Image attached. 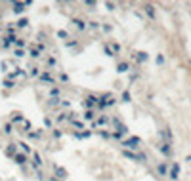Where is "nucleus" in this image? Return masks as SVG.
<instances>
[{
    "instance_id": "obj_35",
    "label": "nucleus",
    "mask_w": 191,
    "mask_h": 181,
    "mask_svg": "<svg viewBox=\"0 0 191 181\" xmlns=\"http://www.w3.org/2000/svg\"><path fill=\"white\" fill-rule=\"evenodd\" d=\"M63 120H67V114H59L58 116V122H63Z\"/></svg>"
},
{
    "instance_id": "obj_18",
    "label": "nucleus",
    "mask_w": 191,
    "mask_h": 181,
    "mask_svg": "<svg viewBox=\"0 0 191 181\" xmlns=\"http://www.w3.org/2000/svg\"><path fill=\"white\" fill-rule=\"evenodd\" d=\"M55 174L61 175V179H63V177H67V172H65L63 168H59V166H55Z\"/></svg>"
},
{
    "instance_id": "obj_13",
    "label": "nucleus",
    "mask_w": 191,
    "mask_h": 181,
    "mask_svg": "<svg viewBox=\"0 0 191 181\" xmlns=\"http://www.w3.org/2000/svg\"><path fill=\"white\" fill-rule=\"evenodd\" d=\"M15 46H17V50H23V48H25V40L23 38H15Z\"/></svg>"
},
{
    "instance_id": "obj_11",
    "label": "nucleus",
    "mask_w": 191,
    "mask_h": 181,
    "mask_svg": "<svg viewBox=\"0 0 191 181\" xmlns=\"http://www.w3.org/2000/svg\"><path fill=\"white\" fill-rule=\"evenodd\" d=\"M14 160H15V164H25L27 162V155H15Z\"/></svg>"
},
{
    "instance_id": "obj_27",
    "label": "nucleus",
    "mask_w": 191,
    "mask_h": 181,
    "mask_svg": "<svg viewBox=\"0 0 191 181\" xmlns=\"http://www.w3.org/2000/svg\"><path fill=\"white\" fill-rule=\"evenodd\" d=\"M14 55L15 57H25V52L23 50H14Z\"/></svg>"
},
{
    "instance_id": "obj_9",
    "label": "nucleus",
    "mask_w": 191,
    "mask_h": 181,
    "mask_svg": "<svg viewBox=\"0 0 191 181\" xmlns=\"http://www.w3.org/2000/svg\"><path fill=\"white\" fill-rule=\"evenodd\" d=\"M40 164H42V160H40V155H38V152H32V166L38 168Z\"/></svg>"
},
{
    "instance_id": "obj_25",
    "label": "nucleus",
    "mask_w": 191,
    "mask_h": 181,
    "mask_svg": "<svg viewBox=\"0 0 191 181\" xmlns=\"http://www.w3.org/2000/svg\"><path fill=\"white\" fill-rule=\"evenodd\" d=\"M161 151L164 152V155H170V145H168V143H164V145L161 147Z\"/></svg>"
},
{
    "instance_id": "obj_32",
    "label": "nucleus",
    "mask_w": 191,
    "mask_h": 181,
    "mask_svg": "<svg viewBox=\"0 0 191 181\" xmlns=\"http://www.w3.org/2000/svg\"><path fill=\"white\" fill-rule=\"evenodd\" d=\"M4 132H6V134H12V124H6V126H4Z\"/></svg>"
},
{
    "instance_id": "obj_36",
    "label": "nucleus",
    "mask_w": 191,
    "mask_h": 181,
    "mask_svg": "<svg viewBox=\"0 0 191 181\" xmlns=\"http://www.w3.org/2000/svg\"><path fill=\"white\" fill-rule=\"evenodd\" d=\"M123 99H124V101H130V94H128V92H124V94H123Z\"/></svg>"
},
{
    "instance_id": "obj_26",
    "label": "nucleus",
    "mask_w": 191,
    "mask_h": 181,
    "mask_svg": "<svg viewBox=\"0 0 191 181\" xmlns=\"http://www.w3.org/2000/svg\"><path fill=\"white\" fill-rule=\"evenodd\" d=\"M29 74H31V76H40V72H38V67H32V69L29 71Z\"/></svg>"
},
{
    "instance_id": "obj_16",
    "label": "nucleus",
    "mask_w": 191,
    "mask_h": 181,
    "mask_svg": "<svg viewBox=\"0 0 191 181\" xmlns=\"http://www.w3.org/2000/svg\"><path fill=\"white\" fill-rule=\"evenodd\" d=\"M107 122H109L107 116H101V118H97V120H96V126H105Z\"/></svg>"
},
{
    "instance_id": "obj_29",
    "label": "nucleus",
    "mask_w": 191,
    "mask_h": 181,
    "mask_svg": "<svg viewBox=\"0 0 191 181\" xmlns=\"http://www.w3.org/2000/svg\"><path fill=\"white\" fill-rule=\"evenodd\" d=\"M12 86H14V80H10V78L4 80V88H12Z\"/></svg>"
},
{
    "instance_id": "obj_7",
    "label": "nucleus",
    "mask_w": 191,
    "mask_h": 181,
    "mask_svg": "<svg viewBox=\"0 0 191 181\" xmlns=\"http://www.w3.org/2000/svg\"><path fill=\"white\" fill-rule=\"evenodd\" d=\"M178 175H180V166H178V164H172V170H170V177H172V179H178Z\"/></svg>"
},
{
    "instance_id": "obj_5",
    "label": "nucleus",
    "mask_w": 191,
    "mask_h": 181,
    "mask_svg": "<svg viewBox=\"0 0 191 181\" xmlns=\"http://www.w3.org/2000/svg\"><path fill=\"white\" fill-rule=\"evenodd\" d=\"M38 78L42 80V82H50V84L54 82V76H52L50 72H40V76H38Z\"/></svg>"
},
{
    "instance_id": "obj_22",
    "label": "nucleus",
    "mask_w": 191,
    "mask_h": 181,
    "mask_svg": "<svg viewBox=\"0 0 191 181\" xmlns=\"http://www.w3.org/2000/svg\"><path fill=\"white\" fill-rule=\"evenodd\" d=\"M145 11H147L149 17H155V11H153V6H145Z\"/></svg>"
},
{
    "instance_id": "obj_1",
    "label": "nucleus",
    "mask_w": 191,
    "mask_h": 181,
    "mask_svg": "<svg viewBox=\"0 0 191 181\" xmlns=\"http://www.w3.org/2000/svg\"><path fill=\"white\" fill-rule=\"evenodd\" d=\"M82 105L86 107V111H92V107L97 105V97H94V95H88V97H84Z\"/></svg>"
},
{
    "instance_id": "obj_21",
    "label": "nucleus",
    "mask_w": 191,
    "mask_h": 181,
    "mask_svg": "<svg viewBox=\"0 0 191 181\" xmlns=\"http://www.w3.org/2000/svg\"><path fill=\"white\" fill-rule=\"evenodd\" d=\"M15 145H8V155H12V156H15Z\"/></svg>"
},
{
    "instance_id": "obj_20",
    "label": "nucleus",
    "mask_w": 191,
    "mask_h": 181,
    "mask_svg": "<svg viewBox=\"0 0 191 181\" xmlns=\"http://www.w3.org/2000/svg\"><path fill=\"white\" fill-rule=\"evenodd\" d=\"M166 172H168L166 164H161V166H159V174H161V175H166Z\"/></svg>"
},
{
    "instance_id": "obj_19",
    "label": "nucleus",
    "mask_w": 191,
    "mask_h": 181,
    "mask_svg": "<svg viewBox=\"0 0 191 181\" xmlns=\"http://www.w3.org/2000/svg\"><path fill=\"white\" fill-rule=\"evenodd\" d=\"M27 25H29V19H19V21H17V27H19V29H25Z\"/></svg>"
},
{
    "instance_id": "obj_12",
    "label": "nucleus",
    "mask_w": 191,
    "mask_h": 181,
    "mask_svg": "<svg viewBox=\"0 0 191 181\" xmlns=\"http://www.w3.org/2000/svg\"><path fill=\"white\" fill-rule=\"evenodd\" d=\"M136 59H138L140 63L147 61V54H145V52H140V54H136Z\"/></svg>"
},
{
    "instance_id": "obj_4",
    "label": "nucleus",
    "mask_w": 191,
    "mask_h": 181,
    "mask_svg": "<svg viewBox=\"0 0 191 181\" xmlns=\"http://www.w3.org/2000/svg\"><path fill=\"white\" fill-rule=\"evenodd\" d=\"M123 155L126 156V158L134 160V162H136V160H140V162H143V160H145V156H143V155H134V152H130V151H123Z\"/></svg>"
},
{
    "instance_id": "obj_23",
    "label": "nucleus",
    "mask_w": 191,
    "mask_h": 181,
    "mask_svg": "<svg viewBox=\"0 0 191 181\" xmlns=\"http://www.w3.org/2000/svg\"><path fill=\"white\" fill-rule=\"evenodd\" d=\"M111 50H113V52H115V54H119V52H120V44H117V42H113V44H111Z\"/></svg>"
},
{
    "instance_id": "obj_17",
    "label": "nucleus",
    "mask_w": 191,
    "mask_h": 181,
    "mask_svg": "<svg viewBox=\"0 0 191 181\" xmlns=\"http://www.w3.org/2000/svg\"><path fill=\"white\" fill-rule=\"evenodd\" d=\"M82 118H84V120H94V111H86V112L82 114Z\"/></svg>"
},
{
    "instance_id": "obj_10",
    "label": "nucleus",
    "mask_w": 191,
    "mask_h": 181,
    "mask_svg": "<svg viewBox=\"0 0 191 181\" xmlns=\"http://www.w3.org/2000/svg\"><path fill=\"white\" fill-rule=\"evenodd\" d=\"M128 69H130V65H128L126 61H120L119 65H117V71H119V72H126Z\"/></svg>"
},
{
    "instance_id": "obj_6",
    "label": "nucleus",
    "mask_w": 191,
    "mask_h": 181,
    "mask_svg": "<svg viewBox=\"0 0 191 181\" xmlns=\"http://www.w3.org/2000/svg\"><path fill=\"white\" fill-rule=\"evenodd\" d=\"M73 25H75V27H76V29H79V31H84V29H86V23H84L82 19H76V17L73 19Z\"/></svg>"
},
{
    "instance_id": "obj_39",
    "label": "nucleus",
    "mask_w": 191,
    "mask_h": 181,
    "mask_svg": "<svg viewBox=\"0 0 191 181\" xmlns=\"http://www.w3.org/2000/svg\"><path fill=\"white\" fill-rule=\"evenodd\" d=\"M187 160H189V162H191V155H189V156H187Z\"/></svg>"
},
{
    "instance_id": "obj_3",
    "label": "nucleus",
    "mask_w": 191,
    "mask_h": 181,
    "mask_svg": "<svg viewBox=\"0 0 191 181\" xmlns=\"http://www.w3.org/2000/svg\"><path fill=\"white\" fill-rule=\"evenodd\" d=\"M138 145H140V137H130L126 141H123V147L126 149H138Z\"/></svg>"
},
{
    "instance_id": "obj_33",
    "label": "nucleus",
    "mask_w": 191,
    "mask_h": 181,
    "mask_svg": "<svg viewBox=\"0 0 191 181\" xmlns=\"http://www.w3.org/2000/svg\"><path fill=\"white\" fill-rule=\"evenodd\" d=\"M88 25H90L92 29H97V27H99V23H97V21H90V23H88Z\"/></svg>"
},
{
    "instance_id": "obj_38",
    "label": "nucleus",
    "mask_w": 191,
    "mask_h": 181,
    "mask_svg": "<svg viewBox=\"0 0 191 181\" xmlns=\"http://www.w3.org/2000/svg\"><path fill=\"white\" fill-rule=\"evenodd\" d=\"M99 135H101V137H105V139H107V137H111V135H109L107 132H99Z\"/></svg>"
},
{
    "instance_id": "obj_14",
    "label": "nucleus",
    "mask_w": 191,
    "mask_h": 181,
    "mask_svg": "<svg viewBox=\"0 0 191 181\" xmlns=\"http://www.w3.org/2000/svg\"><path fill=\"white\" fill-rule=\"evenodd\" d=\"M50 95H52V99H59V88H52Z\"/></svg>"
},
{
    "instance_id": "obj_8",
    "label": "nucleus",
    "mask_w": 191,
    "mask_h": 181,
    "mask_svg": "<svg viewBox=\"0 0 191 181\" xmlns=\"http://www.w3.org/2000/svg\"><path fill=\"white\" fill-rule=\"evenodd\" d=\"M23 74H25V71H23V69H15L14 72H10V74H8V78L14 80V78H17V76H23Z\"/></svg>"
},
{
    "instance_id": "obj_31",
    "label": "nucleus",
    "mask_w": 191,
    "mask_h": 181,
    "mask_svg": "<svg viewBox=\"0 0 191 181\" xmlns=\"http://www.w3.org/2000/svg\"><path fill=\"white\" fill-rule=\"evenodd\" d=\"M12 122H25V120H23V116H12Z\"/></svg>"
},
{
    "instance_id": "obj_28",
    "label": "nucleus",
    "mask_w": 191,
    "mask_h": 181,
    "mask_svg": "<svg viewBox=\"0 0 191 181\" xmlns=\"http://www.w3.org/2000/svg\"><path fill=\"white\" fill-rule=\"evenodd\" d=\"M19 147H21L23 151L27 152V155H29V152H31V149H29V145H27V143H23V141H21V143H19Z\"/></svg>"
},
{
    "instance_id": "obj_15",
    "label": "nucleus",
    "mask_w": 191,
    "mask_h": 181,
    "mask_svg": "<svg viewBox=\"0 0 191 181\" xmlns=\"http://www.w3.org/2000/svg\"><path fill=\"white\" fill-rule=\"evenodd\" d=\"M103 50H105V54H107L109 57H115V52L111 50V46H109V44H105V46H103Z\"/></svg>"
},
{
    "instance_id": "obj_37",
    "label": "nucleus",
    "mask_w": 191,
    "mask_h": 181,
    "mask_svg": "<svg viewBox=\"0 0 191 181\" xmlns=\"http://www.w3.org/2000/svg\"><path fill=\"white\" fill-rule=\"evenodd\" d=\"M113 137H115V139H120V137H123V134H119V132H113Z\"/></svg>"
},
{
    "instance_id": "obj_34",
    "label": "nucleus",
    "mask_w": 191,
    "mask_h": 181,
    "mask_svg": "<svg viewBox=\"0 0 191 181\" xmlns=\"http://www.w3.org/2000/svg\"><path fill=\"white\" fill-rule=\"evenodd\" d=\"M29 137H31V139H38V137H40V134H35V132H31Z\"/></svg>"
},
{
    "instance_id": "obj_24",
    "label": "nucleus",
    "mask_w": 191,
    "mask_h": 181,
    "mask_svg": "<svg viewBox=\"0 0 191 181\" xmlns=\"http://www.w3.org/2000/svg\"><path fill=\"white\" fill-rule=\"evenodd\" d=\"M31 57L38 59V57H42V55H40V52H38V50H36V48H35V50H31Z\"/></svg>"
},
{
    "instance_id": "obj_2",
    "label": "nucleus",
    "mask_w": 191,
    "mask_h": 181,
    "mask_svg": "<svg viewBox=\"0 0 191 181\" xmlns=\"http://www.w3.org/2000/svg\"><path fill=\"white\" fill-rule=\"evenodd\" d=\"M27 10V2H12V11L15 14H23Z\"/></svg>"
},
{
    "instance_id": "obj_30",
    "label": "nucleus",
    "mask_w": 191,
    "mask_h": 181,
    "mask_svg": "<svg viewBox=\"0 0 191 181\" xmlns=\"http://www.w3.org/2000/svg\"><path fill=\"white\" fill-rule=\"evenodd\" d=\"M58 36H59V38H67V31L59 29V31H58Z\"/></svg>"
}]
</instances>
